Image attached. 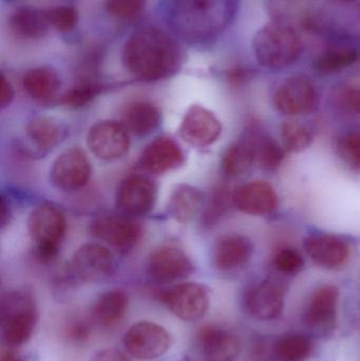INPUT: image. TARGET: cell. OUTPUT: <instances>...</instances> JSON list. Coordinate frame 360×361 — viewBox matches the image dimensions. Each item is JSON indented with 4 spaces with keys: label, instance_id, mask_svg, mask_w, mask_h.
I'll return each instance as SVG.
<instances>
[{
    "label": "cell",
    "instance_id": "cell-1",
    "mask_svg": "<svg viewBox=\"0 0 360 361\" xmlns=\"http://www.w3.org/2000/svg\"><path fill=\"white\" fill-rule=\"evenodd\" d=\"M183 49L170 35L156 27L135 31L123 50V63L135 78L146 82L164 80L179 71Z\"/></svg>",
    "mask_w": 360,
    "mask_h": 361
},
{
    "label": "cell",
    "instance_id": "cell-2",
    "mask_svg": "<svg viewBox=\"0 0 360 361\" xmlns=\"http://www.w3.org/2000/svg\"><path fill=\"white\" fill-rule=\"evenodd\" d=\"M234 15L232 0H175L173 21L185 39L205 42L221 33Z\"/></svg>",
    "mask_w": 360,
    "mask_h": 361
},
{
    "label": "cell",
    "instance_id": "cell-3",
    "mask_svg": "<svg viewBox=\"0 0 360 361\" xmlns=\"http://www.w3.org/2000/svg\"><path fill=\"white\" fill-rule=\"evenodd\" d=\"M37 305L32 293L14 290L4 294L0 302V328L4 343L10 349L27 345L37 326Z\"/></svg>",
    "mask_w": 360,
    "mask_h": 361
},
{
    "label": "cell",
    "instance_id": "cell-4",
    "mask_svg": "<svg viewBox=\"0 0 360 361\" xmlns=\"http://www.w3.org/2000/svg\"><path fill=\"white\" fill-rule=\"evenodd\" d=\"M258 63L271 70L289 67L297 61L302 44L297 33L283 23H270L260 29L253 39Z\"/></svg>",
    "mask_w": 360,
    "mask_h": 361
},
{
    "label": "cell",
    "instance_id": "cell-5",
    "mask_svg": "<svg viewBox=\"0 0 360 361\" xmlns=\"http://www.w3.org/2000/svg\"><path fill=\"white\" fill-rule=\"evenodd\" d=\"M27 231L34 242L35 258L42 263L51 262L58 255L65 237V216L54 206L42 204L30 214Z\"/></svg>",
    "mask_w": 360,
    "mask_h": 361
},
{
    "label": "cell",
    "instance_id": "cell-6",
    "mask_svg": "<svg viewBox=\"0 0 360 361\" xmlns=\"http://www.w3.org/2000/svg\"><path fill=\"white\" fill-rule=\"evenodd\" d=\"M321 104L318 89L306 75L290 76L274 95V105L283 116H300L314 114Z\"/></svg>",
    "mask_w": 360,
    "mask_h": 361
},
{
    "label": "cell",
    "instance_id": "cell-7",
    "mask_svg": "<svg viewBox=\"0 0 360 361\" xmlns=\"http://www.w3.org/2000/svg\"><path fill=\"white\" fill-rule=\"evenodd\" d=\"M168 311L182 322L202 319L211 305V290L197 282H184L165 290L160 296Z\"/></svg>",
    "mask_w": 360,
    "mask_h": 361
},
{
    "label": "cell",
    "instance_id": "cell-8",
    "mask_svg": "<svg viewBox=\"0 0 360 361\" xmlns=\"http://www.w3.org/2000/svg\"><path fill=\"white\" fill-rule=\"evenodd\" d=\"M170 335L164 326L150 322L133 324L125 333L123 345L135 360L149 361L162 357L170 348Z\"/></svg>",
    "mask_w": 360,
    "mask_h": 361
},
{
    "label": "cell",
    "instance_id": "cell-9",
    "mask_svg": "<svg viewBox=\"0 0 360 361\" xmlns=\"http://www.w3.org/2000/svg\"><path fill=\"white\" fill-rule=\"evenodd\" d=\"M114 259L105 246L87 243L75 250L70 261L69 274L72 280L82 283H97L108 279L113 274Z\"/></svg>",
    "mask_w": 360,
    "mask_h": 361
},
{
    "label": "cell",
    "instance_id": "cell-10",
    "mask_svg": "<svg viewBox=\"0 0 360 361\" xmlns=\"http://www.w3.org/2000/svg\"><path fill=\"white\" fill-rule=\"evenodd\" d=\"M158 187L150 178L132 175L120 182L116 189V207L129 216H145L154 209Z\"/></svg>",
    "mask_w": 360,
    "mask_h": 361
},
{
    "label": "cell",
    "instance_id": "cell-11",
    "mask_svg": "<svg viewBox=\"0 0 360 361\" xmlns=\"http://www.w3.org/2000/svg\"><path fill=\"white\" fill-rule=\"evenodd\" d=\"M87 145L97 158L111 162L128 154L130 139L122 123L101 121L91 127L87 135Z\"/></svg>",
    "mask_w": 360,
    "mask_h": 361
},
{
    "label": "cell",
    "instance_id": "cell-12",
    "mask_svg": "<svg viewBox=\"0 0 360 361\" xmlns=\"http://www.w3.org/2000/svg\"><path fill=\"white\" fill-rule=\"evenodd\" d=\"M91 165L86 152L80 147L65 150L57 157L50 171V180L56 188L75 191L86 186Z\"/></svg>",
    "mask_w": 360,
    "mask_h": 361
},
{
    "label": "cell",
    "instance_id": "cell-13",
    "mask_svg": "<svg viewBox=\"0 0 360 361\" xmlns=\"http://www.w3.org/2000/svg\"><path fill=\"white\" fill-rule=\"evenodd\" d=\"M221 133V122L217 116L199 105L190 107L179 128L180 137L183 141L196 148H206L213 145L219 140Z\"/></svg>",
    "mask_w": 360,
    "mask_h": 361
},
{
    "label": "cell",
    "instance_id": "cell-14",
    "mask_svg": "<svg viewBox=\"0 0 360 361\" xmlns=\"http://www.w3.org/2000/svg\"><path fill=\"white\" fill-rule=\"evenodd\" d=\"M148 274L154 281L170 283L190 277L194 273V264L181 248L163 245L150 254Z\"/></svg>",
    "mask_w": 360,
    "mask_h": 361
},
{
    "label": "cell",
    "instance_id": "cell-15",
    "mask_svg": "<svg viewBox=\"0 0 360 361\" xmlns=\"http://www.w3.org/2000/svg\"><path fill=\"white\" fill-rule=\"evenodd\" d=\"M91 233L108 245L127 252L137 246L143 231L141 225L131 218L104 216L93 221Z\"/></svg>",
    "mask_w": 360,
    "mask_h": 361
},
{
    "label": "cell",
    "instance_id": "cell-16",
    "mask_svg": "<svg viewBox=\"0 0 360 361\" xmlns=\"http://www.w3.org/2000/svg\"><path fill=\"white\" fill-rule=\"evenodd\" d=\"M232 203L243 214L266 216L278 208L279 197L272 184L256 180L237 187L232 191Z\"/></svg>",
    "mask_w": 360,
    "mask_h": 361
},
{
    "label": "cell",
    "instance_id": "cell-17",
    "mask_svg": "<svg viewBox=\"0 0 360 361\" xmlns=\"http://www.w3.org/2000/svg\"><path fill=\"white\" fill-rule=\"evenodd\" d=\"M245 307L256 319H277L285 309V290L272 279L262 280L251 286L245 294Z\"/></svg>",
    "mask_w": 360,
    "mask_h": 361
},
{
    "label": "cell",
    "instance_id": "cell-18",
    "mask_svg": "<svg viewBox=\"0 0 360 361\" xmlns=\"http://www.w3.org/2000/svg\"><path fill=\"white\" fill-rule=\"evenodd\" d=\"M304 246L311 260L321 269H340L350 258V245L340 235L315 233L304 239Z\"/></svg>",
    "mask_w": 360,
    "mask_h": 361
},
{
    "label": "cell",
    "instance_id": "cell-19",
    "mask_svg": "<svg viewBox=\"0 0 360 361\" xmlns=\"http://www.w3.org/2000/svg\"><path fill=\"white\" fill-rule=\"evenodd\" d=\"M205 361H237L241 353L238 337L217 324H207L197 334Z\"/></svg>",
    "mask_w": 360,
    "mask_h": 361
},
{
    "label": "cell",
    "instance_id": "cell-20",
    "mask_svg": "<svg viewBox=\"0 0 360 361\" xmlns=\"http://www.w3.org/2000/svg\"><path fill=\"white\" fill-rule=\"evenodd\" d=\"M253 241L247 235L230 233L220 238L213 246V264L220 271H234L247 265L253 257Z\"/></svg>",
    "mask_w": 360,
    "mask_h": 361
},
{
    "label": "cell",
    "instance_id": "cell-21",
    "mask_svg": "<svg viewBox=\"0 0 360 361\" xmlns=\"http://www.w3.org/2000/svg\"><path fill=\"white\" fill-rule=\"evenodd\" d=\"M340 290L335 286H323L315 290L306 311V322L315 332L323 333L333 329L337 316Z\"/></svg>",
    "mask_w": 360,
    "mask_h": 361
},
{
    "label": "cell",
    "instance_id": "cell-22",
    "mask_svg": "<svg viewBox=\"0 0 360 361\" xmlns=\"http://www.w3.org/2000/svg\"><path fill=\"white\" fill-rule=\"evenodd\" d=\"M128 309V295L124 290H107L94 301L89 318L97 328L113 331L123 326Z\"/></svg>",
    "mask_w": 360,
    "mask_h": 361
},
{
    "label": "cell",
    "instance_id": "cell-23",
    "mask_svg": "<svg viewBox=\"0 0 360 361\" xmlns=\"http://www.w3.org/2000/svg\"><path fill=\"white\" fill-rule=\"evenodd\" d=\"M139 163L145 171L154 175L170 173L183 164V150L171 137H158L145 148Z\"/></svg>",
    "mask_w": 360,
    "mask_h": 361
},
{
    "label": "cell",
    "instance_id": "cell-24",
    "mask_svg": "<svg viewBox=\"0 0 360 361\" xmlns=\"http://www.w3.org/2000/svg\"><path fill=\"white\" fill-rule=\"evenodd\" d=\"M255 152L256 164L263 171L275 173L285 160V149L272 135L262 129L251 127L245 131Z\"/></svg>",
    "mask_w": 360,
    "mask_h": 361
},
{
    "label": "cell",
    "instance_id": "cell-25",
    "mask_svg": "<svg viewBox=\"0 0 360 361\" xmlns=\"http://www.w3.org/2000/svg\"><path fill=\"white\" fill-rule=\"evenodd\" d=\"M162 114L158 106L150 102L139 101L125 109L122 124L128 133L137 137H146L160 126Z\"/></svg>",
    "mask_w": 360,
    "mask_h": 361
},
{
    "label": "cell",
    "instance_id": "cell-26",
    "mask_svg": "<svg viewBox=\"0 0 360 361\" xmlns=\"http://www.w3.org/2000/svg\"><path fill=\"white\" fill-rule=\"evenodd\" d=\"M203 195L199 189L187 184L178 185L168 200L169 216L179 223H188L200 212Z\"/></svg>",
    "mask_w": 360,
    "mask_h": 361
},
{
    "label": "cell",
    "instance_id": "cell-27",
    "mask_svg": "<svg viewBox=\"0 0 360 361\" xmlns=\"http://www.w3.org/2000/svg\"><path fill=\"white\" fill-rule=\"evenodd\" d=\"M256 164L255 152L247 133L232 144L222 157L221 169L228 178H240L251 171Z\"/></svg>",
    "mask_w": 360,
    "mask_h": 361
},
{
    "label": "cell",
    "instance_id": "cell-28",
    "mask_svg": "<svg viewBox=\"0 0 360 361\" xmlns=\"http://www.w3.org/2000/svg\"><path fill=\"white\" fill-rule=\"evenodd\" d=\"M23 86L27 95L35 101H50L61 88V78L53 68H34L23 76Z\"/></svg>",
    "mask_w": 360,
    "mask_h": 361
},
{
    "label": "cell",
    "instance_id": "cell-29",
    "mask_svg": "<svg viewBox=\"0 0 360 361\" xmlns=\"http://www.w3.org/2000/svg\"><path fill=\"white\" fill-rule=\"evenodd\" d=\"M10 25L14 33L25 39H40L49 31L46 11L34 8H21L13 13Z\"/></svg>",
    "mask_w": 360,
    "mask_h": 361
},
{
    "label": "cell",
    "instance_id": "cell-30",
    "mask_svg": "<svg viewBox=\"0 0 360 361\" xmlns=\"http://www.w3.org/2000/svg\"><path fill=\"white\" fill-rule=\"evenodd\" d=\"M63 128L54 118L39 116L25 128V137L36 150L46 152L57 145L63 137Z\"/></svg>",
    "mask_w": 360,
    "mask_h": 361
},
{
    "label": "cell",
    "instance_id": "cell-31",
    "mask_svg": "<svg viewBox=\"0 0 360 361\" xmlns=\"http://www.w3.org/2000/svg\"><path fill=\"white\" fill-rule=\"evenodd\" d=\"M312 350V341L306 335L287 334L274 343L273 355L277 361H306Z\"/></svg>",
    "mask_w": 360,
    "mask_h": 361
},
{
    "label": "cell",
    "instance_id": "cell-32",
    "mask_svg": "<svg viewBox=\"0 0 360 361\" xmlns=\"http://www.w3.org/2000/svg\"><path fill=\"white\" fill-rule=\"evenodd\" d=\"M281 144L285 152L299 154L312 145L314 131L309 125L298 121H285L280 127Z\"/></svg>",
    "mask_w": 360,
    "mask_h": 361
},
{
    "label": "cell",
    "instance_id": "cell-33",
    "mask_svg": "<svg viewBox=\"0 0 360 361\" xmlns=\"http://www.w3.org/2000/svg\"><path fill=\"white\" fill-rule=\"evenodd\" d=\"M359 59V52L355 49L335 48L323 53L316 59L314 66L318 73L330 75L351 67Z\"/></svg>",
    "mask_w": 360,
    "mask_h": 361
},
{
    "label": "cell",
    "instance_id": "cell-34",
    "mask_svg": "<svg viewBox=\"0 0 360 361\" xmlns=\"http://www.w3.org/2000/svg\"><path fill=\"white\" fill-rule=\"evenodd\" d=\"M335 152L342 164L354 173H360V130L347 131L336 140Z\"/></svg>",
    "mask_w": 360,
    "mask_h": 361
},
{
    "label": "cell",
    "instance_id": "cell-35",
    "mask_svg": "<svg viewBox=\"0 0 360 361\" xmlns=\"http://www.w3.org/2000/svg\"><path fill=\"white\" fill-rule=\"evenodd\" d=\"M232 205H234L232 191L225 186L218 187L211 195V201L207 204L206 209L203 214V222L209 226L217 224L218 221L225 216Z\"/></svg>",
    "mask_w": 360,
    "mask_h": 361
},
{
    "label": "cell",
    "instance_id": "cell-36",
    "mask_svg": "<svg viewBox=\"0 0 360 361\" xmlns=\"http://www.w3.org/2000/svg\"><path fill=\"white\" fill-rule=\"evenodd\" d=\"M101 85L82 82L68 90L61 97V103L70 108H82L90 104L101 92Z\"/></svg>",
    "mask_w": 360,
    "mask_h": 361
},
{
    "label": "cell",
    "instance_id": "cell-37",
    "mask_svg": "<svg viewBox=\"0 0 360 361\" xmlns=\"http://www.w3.org/2000/svg\"><path fill=\"white\" fill-rule=\"evenodd\" d=\"M273 265L279 273L294 276L304 269V259L295 248L283 247L275 252Z\"/></svg>",
    "mask_w": 360,
    "mask_h": 361
},
{
    "label": "cell",
    "instance_id": "cell-38",
    "mask_svg": "<svg viewBox=\"0 0 360 361\" xmlns=\"http://www.w3.org/2000/svg\"><path fill=\"white\" fill-rule=\"evenodd\" d=\"M51 27L61 33L71 32L77 25L78 13L73 6H61L46 11Z\"/></svg>",
    "mask_w": 360,
    "mask_h": 361
},
{
    "label": "cell",
    "instance_id": "cell-39",
    "mask_svg": "<svg viewBox=\"0 0 360 361\" xmlns=\"http://www.w3.org/2000/svg\"><path fill=\"white\" fill-rule=\"evenodd\" d=\"M147 0H107L108 12L116 18L133 20L145 10Z\"/></svg>",
    "mask_w": 360,
    "mask_h": 361
},
{
    "label": "cell",
    "instance_id": "cell-40",
    "mask_svg": "<svg viewBox=\"0 0 360 361\" xmlns=\"http://www.w3.org/2000/svg\"><path fill=\"white\" fill-rule=\"evenodd\" d=\"M92 322L76 317L70 320L65 328V337L74 345H86L92 333Z\"/></svg>",
    "mask_w": 360,
    "mask_h": 361
},
{
    "label": "cell",
    "instance_id": "cell-41",
    "mask_svg": "<svg viewBox=\"0 0 360 361\" xmlns=\"http://www.w3.org/2000/svg\"><path fill=\"white\" fill-rule=\"evenodd\" d=\"M337 105L342 111L353 116H360L359 87H345L337 94Z\"/></svg>",
    "mask_w": 360,
    "mask_h": 361
},
{
    "label": "cell",
    "instance_id": "cell-42",
    "mask_svg": "<svg viewBox=\"0 0 360 361\" xmlns=\"http://www.w3.org/2000/svg\"><path fill=\"white\" fill-rule=\"evenodd\" d=\"M90 361H130L123 352L116 349L99 350L93 354Z\"/></svg>",
    "mask_w": 360,
    "mask_h": 361
},
{
    "label": "cell",
    "instance_id": "cell-43",
    "mask_svg": "<svg viewBox=\"0 0 360 361\" xmlns=\"http://www.w3.org/2000/svg\"><path fill=\"white\" fill-rule=\"evenodd\" d=\"M15 91L10 80L6 78L4 74L1 75V92H0V107L4 108L10 106L14 99Z\"/></svg>",
    "mask_w": 360,
    "mask_h": 361
},
{
    "label": "cell",
    "instance_id": "cell-44",
    "mask_svg": "<svg viewBox=\"0 0 360 361\" xmlns=\"http://www.w3.org/2000/svg\"><path fill=\"white\" fill-rule=\"evenodd\" d=\"M11 209L8 206V202L6 201V197H1L0 202V224L2 228H4L8 221H10Z\"/></svg>",
    "mask_w": 360,
    "mask_h": 361
},
{
    "label": "cell",
    "instance_id": "cell-45",
    "mask_svg": "<svg viewBox=\"0 0 360 361\" xmlns=\"http://www.w3.org/2000/svg\"><path fill=\"white\" fill-rule=\"evenodd\" d=\"M0 361H25L14 353L12 349H6L0 354Z\"/></svg>",
    "mask_w": 360,
    "mask_h": 361
}]
</instances>
